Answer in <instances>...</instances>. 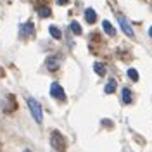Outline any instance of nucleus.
I'll use <instances>...</instances> for the list:
<instances>
[{
  "instance_id": "423d86ee",
  "label": "nucleus",
  "mask_w": 152,
  "mask_h": 152,
  "mask_svg": "<svg viewBox=\"0 0 152 152\" xmlns=\"http://www.w3.org/2000/svg\"><path fill=\"white\" fill-rule=\"evenodd\" d=\"M61 56H57V54H54V56H48L47 57V69L48 71H57L59 69V66H61Z\"/></svg>"
},
{
  "instance_id": "f3484780",
  "label": "nucleus",
  "mask_w": 152,
  "mask_h": 152,
  "mask_svg": "<svg viewBox=\"0 0 152 152\" xmlns=\"http://www.w3.org/2000/svg\"><path fill=\"white\" fill-rule=\"evenodd\" d=\"M149 37L152 38V26H151V28H149Z\"/></svg>"
},
{
  "instance_id": "9b49d317",
  "label": "nucleus",
  "mask_w": 152,
  "mask_h": 152,
  "mask_svg": "<svg viewBox=\"0 0 152 152\" xmlns=\"http://www.w3.org/2000/svg\"><path fill=\"white\" fill-rule=\"evenodd\" d=\"M48 33H50V37H54L56 40H61L62 38V33H61V29L57 28V26H50L48 28Z\"/></svg>"
},
{
  "instance_id": "f257e3e1",
  "label": "nucleus",
  "mask_w": 152,
  "mask_h": 152,
  "mask_svg": "<svg viewBox=\"0 0 152 152\" xmlns=\"http://www.w3.org/2000/svg\"><path fill=\"white\" fill-rule=\"evenodd\" d=\"M26 102H28V107H29V111H31L33 119L40 124L42 121H43V113H42V105H40V102H38L37 99H33V97H28Z\"/></svg>"
},
{
  "instance_id": "7ed1b4c3",
  "label": "nucleus",
  "mask_w": 152,
  "mask_h": 152,
  "mask_svg": "<svg viewBox=\"0 0 152 152\" xmlns=\"http://www.w3.org/2000/svg\"><path fill=\"white\" fill-rule=\"evenodd\" d=\"M50 95L54 99H57V100H66V92L59 83H52L50 85Z\"/></svg>"
},
{
  "instance_id": "dca6fc26",
  "label": "nucleus",
  "mask_w": 152,
  "mask_h": 152,
  "mask_svg": "<svg viewBox=\"0 0 152 152\" xmlns=\"http://www.w3.org/2000/svg\"><path fill=\"white\" fill-rule=\"evenodd\" d=\"M67 2H69V0H57V4H59V5H64V4H67Z\"/></svg>"
},
{
  "instance_id": "f03ea898",
  "label": "nucleus",
  "mask_w": 152,
  "mask_h": 152,
  "mask_svg": "<svg viewBox=\"0 0 152 152\" xmlns=\"http://www.w3.org/2000/svg\"><path fill=\"white\" fill-rule=\"evenodd\" d=\"M50 145H52L57 152H66V138L57 132V130H54L52 135H50Z\"/></svg>"
},
{
  "instance_id": "a211bd4d",
  "label": "nucleus",
  "mask_w": 152,
  "mask_h": 152,
  "mask_svg": "<svg viewBox=\"0 0 152 152\" xmlns=\"http://www.w3.org/2000/svg\"><path fill=\"white\" fill-rule=\"evenodd\" d=\"M24 152H29V151H24Z\"/></svg>"
},
{
  "instance_id": "20e7f679",
  "label": "nucleus",
  "mask_w": 152,
  "mask_h": 152,
  "mask_svg": "<svg viewBox=\"0 0 152 152\" xmlns=\"http://www.w3.org/2000/svg\"><path fill=\"white\" fill-rule=\"evenodd\" d=\"M118 23H119V26H121V29H123V33H126V37H130V38H133V28H132V24L128 23V19L124 18V16H118Z\"/></svg>"
},
{
  "instance_id": "4468645a",
  "label": "nucleus",
  "mask_w": 152,
  "mask_h": 152,
  "mask_svg": "<svg viewBox=\"0 0 152 152\" xmlns=\"http://www.w3.org/2000/svg\"><path fill=\"white\" fill-rule=\"evenodd\" d=\"M69 28H71V31L75 33V35H80L83 29H81V26H80V23H76V21H73L71 24H69Z\"/></svg>"
},
{
  "instance_id": "ddd939ff",
  "label": "nucleus",
  "mask_w": 152,
  "mask_h": 152,
  "mask_svg": "<svg viewBox=\"0 0 152 152\" xmlns=\"http://www.w3.org/2000/svg\"><path fill=\"white\" fill-rule=\"evenodd\" d=\"M94 71H95L99 76H104V75H105V67L102 66L100 62H94Z\"/></svg>"
},
{
  "instance_id": "0eeeda50",
  "label": "nucleus",
  "mask_w": 152,
  "mask_h": 152,
  "mask_svg": "<svg viewBox=\"0 0 152 152\" xmlns=\"http://www.w3.org/2000/svg\"><path fill=\"white\" fill-rule=\"evenodd\" d=\"M37 14H38V18H48V16H52V10L48 9L47 5H38Z\"/></svg>"
},
{
  "instance_id": "9d476101",
  "label": "nucleus",
  "mask_w": 152,
  "mask_h": 152,
  "mask_svg": "<svg viewBox=\"0 0 152 152\" xmlns=\"http://www.w3.org/2000/svg\"><path fill=\"white\" fill-rule=\"evenodd\" d=\"M102 28H104V31L109 37H114V35H116V29L113 28V24H111L109 21H104V23H102Z\"/></svg>"
},
{
  "instance_id": "f8f14e48",
  "label": "nucleus",
  "mask_w": 152,
  "mask_h": 152,
  "mask_svg": "<svg viewBox=\"0 0 152 152\" xmlns=\"http://www.w3.org/2000/svg\"><path fill=\"white\" fill-rule=\"evenodd\" d=\"M104 92L105 94H114L116 92V80H109V83L105 85Z\"/></svg>"
},
{
  "instance_id": "2eb2a0df",
  "label": "nucleus",
  "mask_w": 152,
  "mask_h": 152,
  "mask_svg": "<svg viewBox=\"0 0 152 152\" xmlns=\"http://www.w3.org/2000/svg\"><path fill=\"white\" fill-rule=\"evenodd\" d=\"M128 78L133 81H138V71L137 69H128Z\"/></svg>"
},
{
  "instance_id": "1a4fd4ad",
  "label": "nucleus",
  "mask_w": 152,
  "mask_h": 152,
  "mask_svg": "<svg viewBox=\"0 0 152 152\" xmlns=\"http://www.w3.org/2000/svg\"><path fill=\"white\" fill-rule=\"evenodd\" d=\"M121 97H123V104H132V90L130 88H123Z\"/></svg>"
},
{
  "instance_id": "6e6552de",
  "label": "nucleus",
  "mask_w": 152,
  "mask_h": 152,
  "mask_svg": "<svg viewBox=\"0 0 152 152\" xmlns=\"http://www.w3.org/2000/svg\"><path fill=\"white\" fill-rule=\"evenodd\" d=\"M85 19H86V23H95L97 21V12H95L94 9H86L85 10Z\"/></svg>"
},
{
  "instance_id": "39448f33",
  "label": "nucleus",
  "mask_w": 152,
  "mask_h": 152,
  "mask_svg": "<svg viewBox=\"0 0 152 152\" xmlns=\"http://www.w3.org/2000/svg\"><path fill=\"white\" fill-rule=\"evenodd\" d=\"M33 33H35V26H33V23H24L21 28H19V37L21 38H29L33 37Z\"/></svg>"
}]
</instances>
